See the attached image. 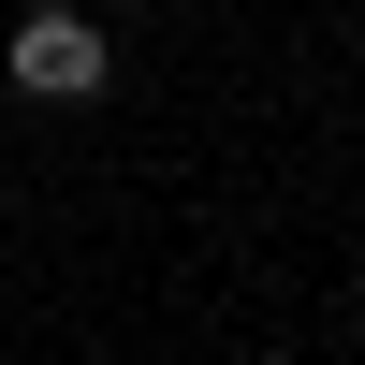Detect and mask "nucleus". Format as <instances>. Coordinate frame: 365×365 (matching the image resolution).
<instances>
[{
	"label": "nucleus",
	"instance_id": "1",
	"mask_svg": "<svg viewBox=\"0 0 365 365\" xmlns=\"http://www.w3.org/2000/svg\"><path fill=\"white\" fill-rule=\"evenodd\" d=\"M103 73H117V44L73 15V0H29L15 15V88L29 103H103Z\"/></svg>",
	"mask_w": 365,
	"mask_h": 365
}]
</instances>
